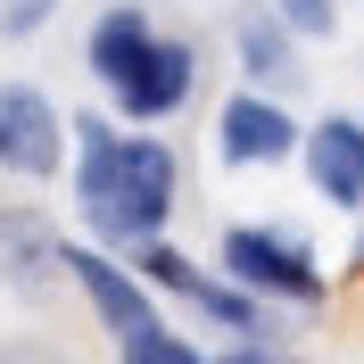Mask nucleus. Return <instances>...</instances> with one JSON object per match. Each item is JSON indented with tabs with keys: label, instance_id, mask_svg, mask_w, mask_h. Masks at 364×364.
I'll use <instances>...</instances> for the list:
<instances>
[{
	"label": "nucleus",
	"instance_id": "1",
	"mask_svg": "<svg viewBox=\"0 0 364 364\" xmlns=\"http://www.w3.org/2000/svg\"><path fill=\"white\" fill-rule=\"evenodd\" d=\"M67 191H75V215H83L91 240L141 249L182 207V158L158 133H124V116H75Z\"/></svg>",
	"mask_w": 364,
	"mask_h": 364
},
{
	"label": "nucleus",
	"instance_id": "2",
	"mask_svg": "<svg viewBox=\"0 0 364 364\" xmlns=\"http://www.w3.org/2000/svg\"><path fill=\"white\" fill-rule=\"evenodd\" d=\"M67 290H83L91 323L108 331L124 364H199V340H182L158 315V290L141 282V265L108 240H67Z\"/></svg>",
	"mask_w": 364,
	"mask_h": 364
},
{
	"label": "nucleus",
	"instance_id": "3",
	"mask_svg": "<svg viewBox=\"0 0 364 364\" xmlns=\"http://www.w3.org/2000/svg\"><path fill=\"white\" fill-rule=\"evenodd\" d=\"M215 265L240 282V290H257L265 306H323L331 298V273H323L315 240L290 224H232L224 240H215Z\"/></svg>",
	"mask_w": 364,
	"mask_h": 364
},
{
	"label": "nucleus",
	"instance_id": "4",
	"mask_svg": "<svg viewBox=\"0 0 364 364\" xmlns=\"http://www.w3.org/2000/svg\"><path fill=\"white\" fill-rule=\"evenodd\" d=\"M75 149V116L42 83H0V182H50Z\"/></svg>",
	"mask_w": 364,
	"mask_h": 364
},
{
	"label": "nucleus",
	"instance_id": "5",
	"mask_svg": "<svg viewBox=\"0 0 364 364\" xmlns=\"http://www.w3.org/2000/svg\"><path fill=\"white\" fill-rule=\"evenodd\" d=\"M191 91H199V42H182V33L158 25L149 50L108 83V108L124 116V124H166V116L191 108Z\"/></svg>",
	"mask_w": 364,
	"mask_h": 364
},
{
	"label": "nucleus",
	"instance_id": "6",
	"mask_svg": "<svg viewBox=\"0 0 364 364\" xmlns=\"http://www.w3.org/2000/svg\"><path fill=\"white\" fill-rule=\"evenodd\" d=\"M298 141H306V124H298L290 108H282V91H232L224 108H215V158L240 166V174H257V166H290Z\"/></svg>",
	"mask_w": 364,
	"mask_h": 364
},
{
	"label": "nucleus",
	"instance_id": "7",
	"mask_svg": "<svg viewBox=\"0 0 364 364\" xmlns=\"http://www.w3.org/2000/svg\"><path fill=\"white\" fill-rule=\"evenodd\" d=\"M58 282H67V232L50 224L33 199H0V290L42 306Z\"/></svg>",
	"mask_w": 364,
	"mask_h": 364
},
{
	"label": "nucleus",
	"instance_id": "8",
	"mask_svg": "<svg viewBox=\"0 0 364 364\" xmlns=\"http://www.w3.org/2000/svg\"><path fill=\"white\" fill-rule=\"evenodd\" d=\"M298 166L315 182V199H331L340 215H356L364 207V116H348V108L315 116L306 141H298Z\"/></svg>",
	"mask_w": 364,
	"mask_h": 364
},
{
	"label": "nucleus",
	"instance_id": "9",
	"mask_svg": "<svg viewBox=\"0 0 364 364\" xmlns=\"http://www.w3.org/2000/svg\"><path fill=\"white\" fill-rule=\"evenodd\" d=\"M232 58H240V75H249L257 91H290L298 75H306V67H298V25L273 9V0L232 25Z\"/></svg>",
	"mask_w": 364,
	"mask_h": 364
},
{
	"label": "nucleus",
	"instance_id": "10",
	"mask_svg": "<svg viewBox=\"0 0 364 364\" xmlns=\"http://www.w3.org/2000/svg\"><path fill=\"white\" fill-rule=\"evenodd\" d=\"M149 33H158V17H149L141 0H116V9H100V17H91V33H83V67H91V83L108 91L116 75H124L141 50H149Z\"/></svg>",
	"mask_w": 364,
	"mask_h": 364
},
{
	"label": "nucleus",
	"instance_id": "11",
	"mask_svg": "<svg viewBox=\"0 0 364 364\" xmlns=\"http://www.w3.org/2000/svg\"><path fill=\"white\" fill-rule=\"evenodd\" d=\"M124 257L141 265V282H149L158 298H182V306H191V290L207 282V265H199V257H182L166 232H158V240H141V249H124Z\"/></svg>",
	"mask_w": 364,
	"mask_h": 364
},
{
	"label": "nucleus",
	"instance_id": "12",
	"mask_svg": "<svg viewBox=\"0 0 364 364\" xmlns=\"http://www.w3.org/2000/svg\"><path fill=\"white\" fill-rule=\"evenodd\" d=\"M67 0H0V42H33Z\"/></svg>",
	"mask_w": 364,
	"mask_h": 364
},
{
	"label": "nucleus",
	"instance_id": "13",
	"mask_svg": "<svg viewBox=\"0 0 364 364\" xmlns=\"http://www.w3.org/2000/svg\"><path fill=\"white\" fill-rule=\"evenodd\" d=\"M273 9L298 25V42H331V25H340V0H273Z\"/></svg>",
	"mask_w": 364,
	"mask_h": 364
}]
</instances>
